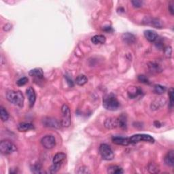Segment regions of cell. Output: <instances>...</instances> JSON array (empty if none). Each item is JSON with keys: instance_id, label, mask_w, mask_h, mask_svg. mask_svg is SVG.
<instances>
[{"instance_id": "1", "label": "cell", "mask_w": 174, "mask_h": 174, "mask_svg": "<svg viewBox=\"0 0 174 174\" xmlns=\"http://www.w3.org/2000/svg\"><path fill=\"white\" fill-rule=\"evenodd\" d=\"M120 103L116 95L113 93L107 94L103 98V106L107 110L115 111L119 107Z\"/></svg>"}, {"instance_id": "2", "label": "cell", "mask_w": 174, "mask_h": 174, "mask_svg": "<svg viewBox=\"0 0 174 174\" xmlns=\"http://www.w3.org/2000/svg\"><path fill=\"white\" fill-rule=\"evenodd\" d=\"M6 97L10 102L20 107L23 106L25 98L21 91H10L6 94Z\"/></svg>"}, {"instance_id": "3", "label": "cell", "mask_w": 174, "mask_h": 174, "mask_svg": "<svg viewBox=\"0 0 174 174\" xmlns=\"http://www.w3.org/2000/svg\"><path fill=\"white\" fill-rule=\"evenodd\" d=\"M62 119L61 124L63 127H68L71 124V111L67 105L64 104L61 107Z\"/></svg>"}, {"instance_id": "4", "label": "cell", "mask_w": 174, "mask_h": 174, "mask_svg": "<svg viewBox=\"0 0 174 174\" xmlns=\"http://www.w3.org/2000/svg\"><path fill=\"white\" fill-rule=\"evenodd\" d=\"M99 153L103 159L106 160H111L114 158V153L110 146L106 144H101L99 146Z\"/></svg>"}, {"instance_id": "5", "label": "cell", "mask_w": 174, "mask_h": 174, "mask_svg": "<svg viewBox=\"0 0 174 174\" xmlns=\"http://www.w3.org/2000/svg\"><path fill=\"white\" fill-rule=\"evenodd\" d=\"M17 150L16 146L9 140L2 141L0 143V151L4 154H10Z\"/></svg>"}, {"instance_id": "6", "label": "cell", "mask_w": 174, "mask_h": 174, "mask_svg": "<svg viewBox=\"0 0 174 174\" xmlns=\"http://www.w3.org/2000/svg\"><path fill=\"white\" fill-rule=\"evenodd\" d=\"M131 144H136L140 142H146L150 143H154V139L150 135L146 134H136L133 135L130 138Z\"/></svg>"}, {"instance_id": "7", "label": "cell", "mask_w": 174, "mask_h": 174, "mask_svg": "<svg viewBox=\"0 0 174 174\" xmlns=\"http://www.w3.org/2000/svg\"><path fill=\"white\" fill-rule=\"evenodd\" d=\"M42 145L46 149H52L56 146V140L55 137L51 135H47V136L42 137L41 140Z\"/></svg>"}, {"instance_id": "8", "label": "cell", "mask_w": 174, "mask_h": 174, "mask_svg": "<svg viewBox=\"0 0 174 174\" xmlns=\"http://www.w3.org/2000/svg\"><path fill=\"white\" fill-rule=\"evenodd\" d=\"M42 124H44V127H49V128H54V129H59L61 126V123L51 117H46L42 119Z\"/></svg>"}, {"instance_id": "9", "label": "cell", "mask_w": 174, "mask_h": 174, "mask_svg": "<svg viewBox=\"0 0 174 174\" xmlns=\"http://www.w3.org/2000/svg\"><path fill=\"white\" fill-rule=\"evenodd\" d=\"M142 89L140 87H129L128 88L127 93L131 99H135L142 94Z\"/></svg>"}, {"instance_id": "10", "label": "cell", "mask_w": 174, "mask_h": 174, "mask_svg": "<svg viewBox=\"0 0 174 174\" xmlns=\"http://www.w3.org/2000/svg\"><path fill=\"white\" fill-rule=\"evenodd\" d=\"M26 95H27L28 98L29 106H30V107H32L34 106L36 100V94L34 88L31 87H29L26 91Z\"/></svg>"}, {"instance_id": "11", "label": "cell", "mask_w": 174, "mask_h": 174, "mask_svg": "<svg viewBox=\"0 0 174 174\" xmlns=\"http://www.w3.org/2000/svg\"><path fill=\"white\" fill-rule=\"evenodd\" d=\"M112 142L114 144H116V145L124 146L129 145L131 144L129 138L123 137H118V136L112 137Z\"/></svg>"}, {"instance_id": "12", "label": "cell", "mask_w": 174, "mask_h": 174, "mask_svg": "<svg viewBox=\"0 0 174 174\" xmlns=\"http://www.w3.org/2000/svg\"><path fill=\"white\" fill-rule=\"evenodd\" d=\"M144 35L148 40L150 42H156L159 38L157 33L152 30H146L144 31Z\"/></svg>"}, {"instance_id": "13", "label": "cell", "mask_w": 174, "mask_h": 174, "mask_svg": "<svg viewBox=\"0 0 174 174\" xmlns=\"http://www.w3.org/2000/svg\"><path fill=\"white\" fill-rule=\"evenodd\" d=\"M123 41L127 44H133L136 41V38L131 33H124L122 35Z\"/></svg>"}, {"instance_id": "14", "label": "cell", "mask_w": 174, "mask_h": 174, "mask_svg": "<svg viewBox=\"0 0 174 174\" xmlns=\"http://www.w3.org/2000/svg\"><path fill=\"white\" fill-rule=\"evenodd\" d=\"M29 75L39 80H42L44 78V72L41 68H35L31 70L29 72Z\"/></svg>"}, {"instance_id": "15", "label": "cell", "mask_w": 174, "mask_h": 174, "mask_svg": "<svg viewBox=\"0 0 174 174\" xmlns=\"http://www.w3.org/2000/svg\"><path fill=\"white\" fill-rule=\"evenodd\" d=\"M65 158H66V155L64 153L58 152L55 154L53 159H52V163H53V164H55V165H61L62 163L65 160Z\"/></svg>"}, {"instance_id": "16", "label": "cell", "mask_w": 174, "mask_h": 174, "mask_svg": "<svg viewBox=\"0 0 174 174\" xmlns=\"http://www.w3.org/2000/svg\"><path fill=\"white\" fill-rule=\"evenodd\" d=\"M104 126L108 129H112L118 127V119L115 118H109L106 120L104 123Z\"/></svg>"}, {"instance_id": "17", "label": "cell", "mask_w": 174, "mask_h": 174, "mask_svg": "<svg viewBox=\"0 0 174 174\" xmlns=\"http://www.w3.org/2000/svg\"><path fill=\"white\" fill-rule=\"evenodd\" d=\"M165 163L167 165L173 167L174 165V151L170 150L165 156Z\"/></svg>"}, {"instance_id": "18", "label": "cell", "mask_w": 174, "mask_h": 174, "mask_svg": "<svg viewBox=\"0 0 174 174\" xmlns=\"http://www.w3.org/2000/svg\"><path fill=\"white\" fill-rule=\"evenodd\" d=\"M17 129L19 131H21V132H25V131L34 129V124H32L31 123H21L20 124H18Z\"/></svg>"}, {"instance_id": "19", "label": "cell", "mask_w": 174, "mask_h": 174, "mask_svg": "<svg viewBox=\"0 0 174 174\" xmlns=\"http://www.w3.org/2000/svg\"><path fill=\"white\" fill-rule=\"evenodd\" d=\"M165 102H166V101L165 99H163L162 97H160L159 98V99H157L153 101V102L152 103V105H151V108H152V110H158L160 107L164 106Z\"/></svg>"}, {"instance_id": "20", "label": "cell", "mask_w": 174, "mask_h": 174, "mask_svg": "<svg viewBox=\"0 0 174 174\" xmlns=\"http://www.w3.org/2000/svg\"><path fill=\"white\" fill-rule=\"evenodd\" d=\"M148 70L151 73L156 74L161 71V68H160V65L155 63V62H150V63L148 64Z\"/></svg>"}, {"instance_id": "21", "label": "cell", "mask_w": 174, "mask_h": 174, "mask_svg": "<svg viewBox=\"0 0 174 174\" xmlns=\"http://www.w3.org/2000/svg\"><path fill=\"white\" fill-rule=\"evenodd\" d=\"M106 41V38L102 35H96L91 38V42L94 44H103Z\"/></svg>"}, {"instance_id": "22", "label": "cell", "mask_w": 174, "mask_h": 174, "mask_svg": "<svg viewBox=\"0 0 174 174\" xmlns=\"http://www.w3.org/2000/svg\"><path fill=\"white\" fill-rule=\"evenodd\" d=\"M107 173L110 174H121L124 173L122 167L117 165H111L107 168Z\"/></svg>"}, {"instance_id": "23", "label": "cell", "mask_w": 174, "mask_h": 174, "mask_svg": "<svg viewBox=\"0 0 174 174\" xmlns=\"http://www.w3.org/2000/svg\"><path fill=\"white\" fill-rule=\"evenodd\" d=\"M118 126H119L121 129L126 130L127 128V116L124 114H122L118 119Z\"/></svg>"}, {"instance_id": "24", "label": "cell", "mask_w": 174, "mask_h": 174, "mask_svg": "<svg viewBox=\"0 0 174 174\" xmlns=\"http://www.w3.org/2000/svg\"><path fill=\"white\" fill-rule=\"evenodd\" d=\"M88 82L87 78L84 75H78L76 79H75V83L79 86H83L85 84H87Z\"/></svg>"}, {"instance_id": "25", "label": "cell", "mask_w": 174, "mask_h": 174, "mask_svg": "<svg viewBox=\"0 0 174 174\" xmlns=\"http://www.w3.org/2000/svg\"><path fill=\"white\" fill-rule=\"evenodd\" d=\"M0 116H1V119L3 122H5V121H7L9 119V114L8 113V111H6L4 107H3L1 106L0 107Z\"/></svg>"}, {"instance_id": "26", "label": "cell", "mask_w": 174, "mask_h": 174, "mask_svg": "<svg viewBox=\"0 0 174 174\" xmlns=\"http://www.w3.org/2000/svg\"><path fill=\"white\" fill-rule=\"evenodd\" d=\"M154 91L155 92L156 94L161 95L163 94L166 91V87L161 86V85L156 84L154 87Z\"/></svg>"}, {"instance_id": "27", "label": "cell", "mask_w": 174, "mask_h": 174, "mask_svg": "<svg viewBox=\"0 0 174 174\" xmlns=\"http://www.w3.org/2000/svg\"><path fill=\"white\" fill-rule=\"evenodd\" d=\"M148 22H150V25H152V26H153V27H156V28H160L162 27L161 22H160V21L157 18L151 19L150 21Z\"/></svg>"}, {"instance_id": "28", "label": "cell", "mask_w": 174, "mask_h": 174, "mask_svg": "<svg viewBox=\"0 0 174 174\" xmlns=\"http://www.w3.org/2000/svg\"><path fill=\"white\" fill-rule=\"evenodd\" d=\"M173 88H171L169 90V106L171 108H173L174 103V95H173Z\"/></svg>"}, {"instance_id": "29", "label": "cell", "mask_w": 174, "mask_h": 174, "mask_svg": "<svg viewBox=\"0 0 174 174\" xmlns=\"http://www.w3.org/2000/svg\"><path fill=\"white\" fill-rule=\"evenodd\" d=\"M31 171L34 173H44L43 171L42 170V167L39 164H36L31 167Z\"/></svg>"}, {"instance_id": "30", "label": "cell", "mask_w": 174, "mask_h": 174, "mask_svg": "<svg viewBox=\"0 0 174 174\" xmlns=\"http://www.w3.org/2000/svg\"><path fill=\"white\" fill-rule=\"evenodd\" d=\"M61 165H55V164H53L50 168H49L48 172L49 173H57L59 170L60 169Z\"/></svg>"}, {"instance_id": "31", "label": "cell", "mask_w": 174, "mask_h": 174, "mask_svg": "<svg viewBox=\"0 0 174 174\" xmlns=\"http://www.w3.org/2000/svg\"><path fill=\"white\" fill-rule=\"evenodd\" d=\"M138 80L141 83H142L144 84H150V80L148 78L146 75H138Z\"/></svg>"}, {"instance_id": "32", "label": "cell", "mask_w": 174, "mask_h": 174, "mask_svg": "<svg viewBox=\"0 0 174 174\" xmlns=\"http://www.w3.org/2000/svg\"><path fill=\"white\" fill-rule=\"evenodd\" d=\"M28 78L27 77H23V78H21L19 79L17 82H16V84L18 85L19 87H22V86H24L26 84L28 83Z\"/></svg>"}, {"instance_id": "33", "label": "cell", "mask_w": 174, "mask_h": 174, "mask_svg": "<svg viewBox=\"0 0 174 174\" xmlns=\"http://www.w3.org/2000/svg\"><path fill=\"white\" fill-rule=\"evenodd\" d=\"M65 79H66V81H67V84H69V86L71 87H73L74 86V82H73V80H72L71 75L70 74L67 73L65 75Z\"/></svg>"}, {"instance_id": "34", "label": "cell", "mask_w": 174, "mask_h": 174, "mask_svg": "<svg viewBox=\"0 0 174 174\" xmlns=\"http://www.w3.org/2000/svg\"><path fill=\"white\" fill-rule=\"evenodd\" d=\"M133 6L135 8H140L142 6L143 2L142 1H139V0H134V1H131Z\"/></svg>"}, {"instance_id": "35", "label": "cell", "mask_w": 174, "mask_h": 174, "mask_svg": "<svg viewBox=\"0 0 174 174\" xmlns=\"http://www.w3.org/2000/svg\"><path fill=\"white\" fill-rule=\"evenodd\" d=\"M78 173H89L90 172L88 171V169L86 167H82L80 169H78L77 172Z\"/></svg>"}, {"instance_id": "36", "label": "cell", "mask_w": 174, "mask_h": 174, "mask_svg": "<svg viewBox=\"0 0 174 174\" xmlns=\"http://www.w3.org/2000/svg\"><path fill=\"white\" fill-rule=\"evenodd\" d=\"M165 55L167 56V57H171V55H172V48H171L170 47H167L165 48Z\"/></svg>"}, {"instance_id": "37", "label": "cell", "mask_w": 174, "mask_h": 174, "mask_svg": "<svg viewBox=\"0 0 174 174\" xmlns=\"http://www.w3.org/2000/svg\"><path fill=\"white\" fill-rule=\"evenodd\" d=\"M169 11L171 14L173 15L174 9H173V2H171L170 4H169Z\"/></svg>"}, {"instance_id": "38", "label": "cell", "mask_w": 174, "mask_h": 174, "mask_svg": "<svg viewBox=\"0 0 174 174\" xmlns=\"http://www.w3.org/2000/svg\"><path fill=\"white\" fill-rule=\"evenodd\" d=\"M11 27H12V26L10 25V24L6 25H4V30L6 31H9L10 29L12 28Z\"/></svg>"}, {"instance_id": "39", "label": "cell", "mask_w": 174, "mask_h": 174, "mask_svg": "<svg viewBox=\"0 0 174 174\" xmlns=\"http://www.w3.org/2000/svg\"><path fill=\"white\" fill-rule=\"evenodd\" d=\"M103 30L106 32H110V31H112V29H111V27H105L103 28Z\"/></svg>"}, {"instance_id": "40", "label": "cell", "mask_w": 174, "mask_h": 174, "mask_svg": "<svg viewBox=\"0 0 174 174\" xmlns=\"http://www.w3.org/2000/svg\"><path fill=\"white\" fill-rule=\"evenodd\" d=\"M154 124V126L157 128H159L160 127H161V124H160V123L159 122V121H155Z\"/></svg>"}]
</instances>
